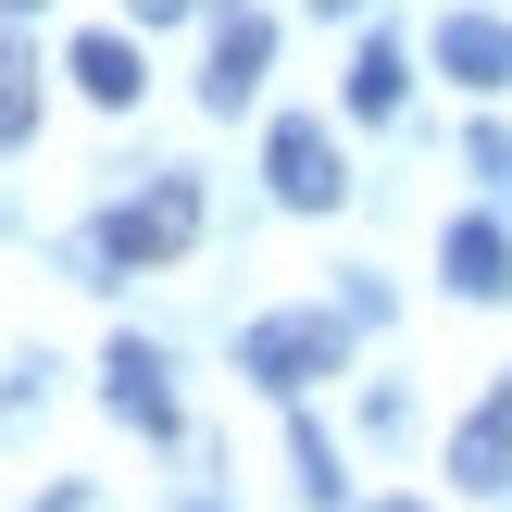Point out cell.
<instances>
[{"instance_id": "obj_1", "label": "cell", "mask_w": 512, "mask_h": 512, "mask_svg": "<svg viewBox=\"0 0 512 512\" xmlns=\"http://www.w3.org/2000/svg\"><path fill=\"white\" fill-rule=\"evenodd\" d=\"M188 238H200V188H188V175H163V188H138L125 213H100L88 263H175Z\"/></svg>"}, {"instance_id": "obj_2", "label": "cell", "mask_w": 512, "mask_h": 512, "mask_svg": "<svg viewBox=\"0 0 512 512\" xmlns=\"http://www.w3.org/2000/svg\"><path fill=\"white\" fill-rule=\"evenodd\" d=\"M238 363L250 375H263V388H325V375H338L350 363V338H338V313H263V325H250V338H238Z\"/></svg>"}, {"instance_id": "obj_3", "label": "cell", "mask_w": 512, "mask_h": 512, "mask_svg": "<svg viewBox=\"0 0 512 512\" xmlns=\"http://www.w3.org/2000/svg\"><path fill=\"white\" fill-rule=\"evenodd\" d=\"M263 175H275V200H288V213H325V200L350 188V175H338V138H325V125H300V113L263 138Z\"/></svg>"}, {"instance_id": "obj_4", "label": "cell", "mask_w": 512, "mask_h": 512, "mask_svg": "<svg viewBox=\"0 0 512 512\" xmlns=\"http://www.w3.org/2000/svg\"><path fill=\"white\" fill-rule=\"evenodd\" d=\"M263 63H275V25L250 13V0H238V13H213V75H200V100H213V113H238V100L263 88Z\"/></svg>"}, {"instance_id": "obj_5", "label": "cell", "mask_w": 512, "mask_h": 512, "mask_svg": "<svg viewBox=\"0 0 512 512\" xmlns=\"http://www.w3.org/2000/svg\"><path fill=\"white\" fill-rule=\"evenodd\" d=\"M100 375H113V413L138 425V438H175V388H163V350H150V338H113Z\"/></svg>"}, {"instance_id": "obj_6", "label": "cell", "mask_w": 512, "mask_h": 512, "mask_svg": "<svg viewBox=\"0 0 512 512\" xmlns=\"http://www.w3.org/2000/svg\"><path fill=\"white\" fill-rule=\"evenodd\" d=\"M438 63L463 88H512V25L500 13H438Z\"/></svg>"}, {"instance_id": "obj_7", "label": "cell", "mask_w": 512, "mask_h": 512, "mask_svg": "<svg viewBox=\"0 0 512 512\" xmlns=\"http://www.w3.org/2000/svg\"><path fill=\"white\" fill-rule=\"evenodd\" d=\"M450 475H463V488H512V375L488 388V413L450 438Z\"/></svg>"}, {"instance_id": "obj_8", "label": "cell", "mask_w": 512, "mask_h": 512, "mask_svg": "<svg viewBox=\"0 0 512 512\" xmlns=\"http://www.w3.org/2000/svg\"><path fill=\"white\" fill-rule=\"evenodd\" d=\"M438 263H450V288H463V300H500V288H512V238H500L488 213H475V225H450V250H438Z\"/></svg>"}, {"instance_id": "obj_9", "label": "cell", "mask_w": 512, "mask_h": 512, "mask_svg": "<svg viewBox=\"0 0 512 512\" xmlns=\"http://www.w3.org/2000/svg\"><path fill=\"white\" fill-rule=\"evenodd\" d=\"M400 88H413V63H400L388 38L350 50V113H363V125H388V113H400Z\"/></svg>"}, {"instance_id": "obj_10", "label": "cell", "mask_w": 512, "mask_h": 512, "mask_svg": "<svg viewBox=\"0 0 512 512\" xmlns=\"http://www.w3.org/2000/svg\"><path fill=\"white\" fill-rule=\"evenodd\" d=\"M63 75L100 100V113H125V100H138V50H125V38H75V63H63Z\"/></svg>"}, {"instance_id": "obj_11", "label": "cell", "mask_w": 512, "mask_h": 512, "mask_svg": "<svg viewBox=\"0 0 512 512\" xmlns=\"http://www.w3.org/2000/svg\"><path fill=\"white\" fill-rule=\"evenodd\" d=\"M38 138V63H25V38H0V150Z\"/></svg>"}, {"instance_id": "obj_12", "label": "cell", "mask_w": 512, "mask_h": 512, "mask_svg": "<svg viewBox=\"0 0 512 512\" xmlns=\"http://www.w3.org/2000/svg\"><path fill=\"white\" fill-rule=\"evenodd\" d=\"M288 463H300V488H313V500H338V488H350V475H338V450H325L313 425H300V438H288Z\"/></svg>"}, {"instance_id": "obj_13", "label": "cell", "mask_w": 512, "mask_h": 512, "mask_svg": "<svg viewBox=\"0 0 512 512\" xmlns=\"http://www.w3.org/2000/svg\"><path fill=\"white\" fill-rule=\"evenodd\" d=\"M125 13H138V25H175V13H200V0H125Z\"/></svg>"}, {"instance_id": "obj_14", "label": "cell", "mask_w": 512, "mask_h": 512, "mask_svg": "<svg viewBox=\"0 0 512 512\" xmlns=\"http://www.w3.org/2000/svg\"><path fill=\"white\" fill-rule=\"evenodd\" d=\"M50 512H113V500H100V488H63V500H50Z\"/></svg>"}, {"instance_id": "obj_15", "label": "cell", "mask_w": 512, "mask_h": 512, "mask_svg": "<svg viewBox=\"0 0 512 512\" xmlns=\"http://www.w3.org/2000/svg\"><path fill=\"white\" fill-rule=\"evenodd\" d=\"M375 512H425V500H375Z\"/></svg>"}, {"instance_id": "obj_16", "label": "cell", "mask_w": 512, "mask_h": 512, "mask_svg": "<svg viewBox=\"0 0 512 512\" xmlns=\"http://www.w3.org/2000/svg\"><path fill=\"white\" fill-rule=\"evenodd\" d=\"M325 13H363V0H325Z\"/></svg>"}, {"instance_id": "obj_17", "label": "cell", "mask_w": 512, "mask_h": 512, "mask_svg": "<svg viewBox=\"0 0 512 512\" xmlns=\"http://www.w3.org/2000/svg\"><path fill=\"white\" fill-rule=\"evenodd\" d=\"M13 13H25V0H13Z\"/></svg>"}]
</instances>
